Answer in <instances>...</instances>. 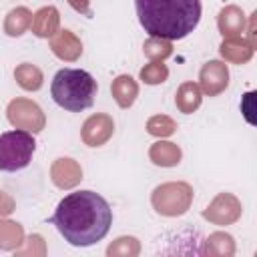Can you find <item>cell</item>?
Listing matches in <instances>:
<instances>
[{
	"instance_id": "obj_1",
	"label": "cell",
	"mask_w": 257,
	"mask_h": 257,
	"mask_svg": "<svg viewBox=\"0 0 257 257\" xmlns=\"http://www.w3.org/2000/svg\"><path fill=\"white\" fill-rule=\"evenodd\" d=\"M50 223L74 247H88L104 239L112 223V211L104 197L94 191H76L66 195Z\"/></svg>"
},
{
	"instance_id": "obj_2",
	"label": "cell",
	"mask_w": 257,
	"mask_h": 257,
	"mask_svg": "<svg viewBox=\"0 0 257 257\" xmlns=\"http://www.w3.org/2000/svg\"><path fill=\"white\" fill-rule=\"evenodd\" d=\"M145 32L165 40L189 36L201 20V0H135Z\"/></svg>"
},
{
	"instance_id": "obj_3",
	"label": "cell",
	"mask_w": 257,
	"mask_h": 257,
	"mask_svg": "<svg viewBox=\"0 0 257 257\" xmlns=\"http://www.w3.org/2000/svg\"><path fill=\"white\" fill-rule=\"evenodd\" d=\"M50 94L60 108L80 112L92 106L96 96V80L86 70L62 68L52 78Z\"/></svg>"
},
{
	"instance_id": "obj_4",
	"label": "cell",
	"mask_w": 257,
	"mask_h": 257,
	"mask_svg": "<svg viewBox=\"0 0 257 257\" xmlns=\"http://www.w3.org/2000/svg\"><path fill=\"white\" fill-rule=\"evenodd\" d=\"M34 149H36V141L32 133L22 128L2 133L0 135V171L14 173L28 167V163L32 161Z\"/></svg>"
},
{
	"instance_id": "obj_5",
	"label": "cell",
	"mask_w": 257,
	"mask_h": 257,
	"mask_svg": "<svg viewBox=\"0 0 257 257\" xmlns=\"http://www.w3.org/2000/svg\"><path fill=\"white\" fill-rule=\"evenodd\" d=\"M151 203L159 215H165V217L185 215L193 203V187L185 181L163 183L153 191Z\"/></svg>"
},
{
	"instance_id": "obj_6",
	"label": "cell",
	"mask_w": 257,
	"mask_h": 257,
	"mask_svg": "<svg viewBox=\"0 0 257 257\" xmlns=\"http://www.w3.org/2000/svg\"><path fill=\"white\" fill-rule=\"evenodd\" d=\"M6 116L12 126L28 131V133H40L46 124V116H44L42 108L30 98L10 100L8 108H6Z\"/></svg>"
},
{
	"instance_id": "obj_7",
	"label": "cell",
	"mask_w": 257,
	"mask_h": 257,
	"mask_svg": "<svg viewBox=\"0 0 257 257\" xmlns=\"http://www.w3.org/2000/svg\"><path fill=\"white\" fill-rule=\"evenodd\" d=\"M241 201L231 193H219L203 211V217L213 225H233L241 217Z\"/></svg>"
},
{
	"instance_id": "obj_8",
	"label": "cell",
	"mask_w": 257,
	"mask_h": 257,
	"mask_svg": "<svg viewBox=\"0 0 257 257\" xmlns=\"http://www.w3.org/2000/svg\"><path fill=\"white\" fill-rule=\"evenodd\" d=\"M229 86V68L221 60H209L199 72V88L207 96H217Z\"/></svg>"
},
{
	"instance_id": "obj_9",
	"label": "cell",
	"mask_w": 257,
	"mask_h": 257,
	"mask_svg": "<svg viewBox=\"0 0 257 257\" xmlns=\"http://www.w3.org/2000/svg\"><path fill=\"white\" fill-rule=\"evenodd\" d=\"M112 133H114L112 116H108L104 112H96L84 120L80 137H82L84 145H88V147H102L112 137Z\"/></svg>"
},
{
	"instance_id": "obj_10",
	"label": "cell",
	"mask_w": 257,
	"mask_h": 257,
	"mask_svg": "<svg viewBox=\"0 0 257 257\" xmlns=\"http://www.w3.org/2000/svg\"><path fill=\"white\" fill-rule=\"evenodd\" d=\"M50 179L58 189H72L82 181V169L74 159H56L50 167Z\"/></svg>"
},
{
	"instance_id": "obj_11",
	"label": "cell",
	"mask_w": 257,
	"mask_h": 257,
	"mask_svg": "<svg viewBox=\"0 0 257 257\" xmlns=\"http://www.w3.org/2000/svg\"><path fill=\"white\" fill-rule=\"evenodd\" d=\"M50 50L54 56H58L64 62H74L82 54V42L80 38L70 30H58L50 38Z\"/></svg>"
},
{
	"instance_id": "obj_12",
	"label": "cell",
	"mask_w": 257,
	"mask_h": 257,
	"mask_svg": "<svg viewBox=\"0 0 257 257\" xmlns=\"http://www.w3.org/2000/svg\"><path fill=\"white\" fill-rule=\"evenodd\" d=\"M60 26V14L54 6H44L32 14L30 28L38 38H52L58 32Z\"/></svg>"
},
{
	"instance_id": "obj_13",
	"label": "cell",
	"mask_w": 257,
	"mask_h": 257,
	"mask_svg": "<svg viewBox=\"0 0 257 257\" xmlns=\"http://www.w3.org/2000/svg\"><path fill=\"white\" fill-rule=\"evenodd\" d=\"M217 26L225 38L241 36V32L245 30V12L235 4L225 6L217 16Z\"/></svg>"
},
{
	"instance_id": "obj_14",
	"label": "cell",
	"mask_w": 257,
	"mask_h": 257,
	"mask_svg": "<svg viewBox=\"0 0 257 257\" xmlns=\"http://www.w3.org/2000/svg\"><path fill=\"white\" fill-rule=\"evenodd\" d=\"M219 54L227 60V62H233V64H245L251 60L253 56V46L241 38V36H231V38H225L219 46Z\"/></svg>"
},
{
	"instance_id": "obj_15",
	"label": "cell",
	"mask_w": 257,
	"mask_h": 257,
	"mask_svg": "<svg viewBox=\"0 0 257 257\" xmlns=\"http://www.w3.org/2000/svg\"><path fill=\"white\" fill-rule=\"evenodd\" d=\"M110 92H112V98L116 100V104L120 108H128V106H133V102L139 96V84H137V80L133 76L120 74V76H116L112 80Z\"/></svg>"
},
{
	"instance_id": "obj_16",
	"label": "cell",
	"mask_w": 257,
	"mask_h": 257,
	"mask_svg": "<svg viewBox=\"0 0 257 257\" xmlns=\"http://www.w3.org/2000/svg\"><path fill=\"white\" fill-rule=\"evenodd\" d=\"M181 149L171 141H157L149 149V159L159 167H175L181 163Z\"/></svg>"
},
{
	"instance_id": "obj_17",
	"label": "cell",
	"mask_w": 257,
	"mask_h": 257,
	"mask_svg": "<svg viewBox=\"0 0 257 257\" xmlns=\"http://www.w3.org/2000/svg\"><path fill=\"white\" fill-rule=\"evenodd\" d=\"M201 100H203V92L199 88V84L195 82H183L177 90V96H175V104L177 108L183 112V114H191L195 112L199 106H201Z\"/></svg>"
},
{
	"instance_id": "obj_18",
	"label": "cell",
	"mask_w": 257,
	"mask_h": 257,
	"mask_svg": "<svg viewBox=\"0 0 257 257\" xmlns=\"http://www.w3.org/2000/svg\"><path fill=\"white\" fill-rule=\"evenodd\" d=\"M235 253V241L229 233L217 231L211 233L205 239V247L201 249V255H215V257H231Z\"/></svg>"
},
{
	"instance_id": "obj_19",
	"label": "cell",
	"mask_w": 257,
	"mask_h": 257,
	"mask_svg": "<svg viewBox=\"0 0 257 257\" xmlns=\"http://www.w3.org/2000/svg\"><path fill=\"white\" fill-rule=\"evenodd\" d=\"M30 22H32V12L26 6L12 8L4 18V32L8 36H12V38L14 36H22L30 28Z\"/></svg>"
},
{
	"instance_id": "obj_20",
	"label": "cell",
	"mask_w": 257,
	"mask_h": 257,
	"mask_svg": "<svg viewBox=\"0 0 257 257\" xmlns=\"http://www.w3.org/2000/svg\"><path fill=\"white\" fill-rule=\"evenodd\" d=\"M24 243V229L16 221L0 219V249L2 251H16Z\"/></svg>"
},
{
	"instance_id": "obj_21",
	"label": "cell",
	"mask_w": 257,
	"mask_h": 257,
	"mask_svg": "<svg viewBox=\"0 0 257 257\" xmlns=\"http://www.w3.org/2000/svg\"><path fill=\"white\" fill-rule=\"evenodd\" d=\"M14 78L16 82L24 88V90H38L44 82V74L42 70L36 66V64H30V62H22L14 68Z\"/></svg>"
},
{
	"instance_id": "obj_22",
	"label": "cell",
	"mask_w": 257,
	"mask_h": 257,
	"mask_svg": "<svg viewBox=\"0 0 257 257\" xmlns=\"http://www.w3.org/2000/svg\"><path fill=\"white\" fill-rule=\"evenodd\" d=\"M139 253H141V243L137 237H118L106 249L108 257H137Z\"/></svg>"
},
{
	"instance_id": "obj_23",
	"label": "cell",
	"mask_w": 257,
	"mask_h": 257,
	"mask_svg": "<svg viewBox=\"0 0 257 257\" xmlns=\"http://www.w3.org/2000/svg\"><path fill=\"white\" fill-rule=\"evenodd\" d=\"M143 52L147 58L151 60H165L173 54V44L171 40H165V38H157V36H151L145 44H143Z\"/></svg>"
},
{
	"instance_id": "obj_24",
	"label": "cell",
	"mask_w": 257,
	"mask_h": 257,
	"mask_svg": "<svg viewBox=\"0 0 257 257\" xmlns=\"http://www.w3.org/2000/svg\"><path fill=\"white\" fill-rule=\"evenodd\" d=\"M175 131H177V122L167 114H155L147 120V133L153 137H159V139L171 137Z\"/></svg>"
},
{
	"instance_id": "obj_25",
	"label": "cell",
	"mask_w": 257,
	"mask_h": 257,
	"mask_svg": "<svg viewBox=\"0 0 257 257\" xmlns=\"http://www.w3.org/2000/svg\"><path fill=\"white\" fill-rule=\"evenodd\" d=\"M169 76V68L167 64H163V60H153L151 64L141 68V80L145 84H161L165 82Z\"/></svg>"
},
{
	"instance_id": "obj_26",
	"label": "cell",
	"mask_w": 257,
	"mask_h": 257,
	"mask_svg": "<svg viewBox=\"0 0 257 257\" xmlns=\"http://www.w3.org/2000/svg\"><path fill=\"white\" fill-rule=\"evenodd\" d=\"M26 245L22 247V249H16V255H44L46 253V247H44V239L40 237V235H30L26 241H24Z\"/></svg>"
},
{
	"instance_id": "obj_27",
	"label": "cell",
	"mask_w": 257,
	"mask_h": 257,
	"mask_svg": "<svg viewBox=\"0 0 257 257\" xmlns=\"http://www.w3.org/2000/svg\"><path fill=\"white\" fill-rule=\"evenodd\" d=\"M12 211H14V199H12L8 193L0 191V217L10 215Z\"/></svg>"
},
{
	"instance_id": "obj_28",
	"label": "cell",
	"mask_w": 257,
	"mask_h": 257,
	"mask_svg": "<svg viewBox=\"0 0 257 257\" xmlns=\"http://www.w3.org/2000/svg\"><path fill=\"white\" fill-rule=\"evenodd\" d=\"M68 4L78 12V14H84V16H92V10H90V0H68Z\"/></svg>"
}]
</instances>
